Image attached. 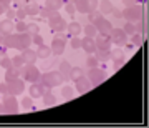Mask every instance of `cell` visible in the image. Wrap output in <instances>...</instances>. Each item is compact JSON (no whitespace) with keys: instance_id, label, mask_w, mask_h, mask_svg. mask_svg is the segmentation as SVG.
Here are the masks:
<instances>
[{"instance_id":"cell-1","label":"cell","mask_w":149,"mask_h":128,"mask_svg":"<svg viewBox=\"0 0 149 128\" xmlns=\"http://www.w3.org/2000/svg\"><path fill=\"white\" fill-rule=\"evenodd\" d=\"M63 77L58 70L56 72H47V73L40 75V83L45 85L47 88H55V87H60L63 83Z\"/></svg>"},{"instance_id":"cell-2","label":"cell","mask_w":149,"mask_h":128,"mask_svg":"<svg viewBox=\"0 0 149 128\" xmlns=\"http://www.w3.org/2000/svg\"><path fill=\"white\" fill-rule=\"evenodd\" d=\"M47 20H48V27L52 28L53 32H56V33H58V32H65V30H66V27H68L66 20H65L63 17L58 13V10L52 12Z\"/></svg>"},{"instance_id":"cell-3","label":"cell","mask_w":149,"mask_h":128,"mask_svg":"<svg viewBox=\"0 0 149 128\" xmlns=\"http://www.w3.org/2000/svg\"><path fill=\"white\" fill-rule=\"evenodd\" d=\"M123 18H126V22H141L143 20V7L141 5H131V7H126L123 10Z\"/></svg>"},{"instance_id":"cell-4","label":"cell","mask_w":149,"mask_h":128,"mask_svg":"<svg viewBox=\"0 0 149 128\" xmlns=\"http://www.w3.org/2000/svg\"><path fill=\"white\" fill-rule=\"evenodd\" d=\"M22 77H23L25 82L35 83V82L40 80V70H38L35 65H23V67H22Z\"/></svg>"},{"instance_id":"cell-5","label":"cell","mask_w":149,"mask_h":128,"mask_svg":"<svg viewBox=\"0 0 149 128\" xmlns=\"http://www.w3.org/2000/svg\"><path fill=\"white\" fill-rule=\"evenodd\" d=\"M91 23L95 25L96 30H98V33H101V35H109V32L113 30V23L109 20H106L103 15H100L98 18H95Z\"/></svg>"},{"instance_id":"cell-6","label":"cell","mask_w":149,"mask_h":128,"mask_svg":"<svg viewBox=\"0 0 149 128\" xmlns=\"http://www.w3.org/2000/svg\"><path fill=\"white\" fill-rule=\"evenodd\" d=\"M109 38H111V43H116L118 47H124L128 43V35L124 33L123 28H113L109 32Z\"/></svg>"},{"instance_id":"cell-7","label":"cell","mask_w":149,"mask_h":128,"mask_svg":"<svg viewBox=\"0 0 149 128\" xmlns=\"http://www.w3.org/2000/svg\"><path fill=\"white\" fill-rule=\"evenodd\" d=\"M88 80L91 82V85L96 87V85H100L101 82H104V78H106V73L103 72L101 68H90L88 70Z\"/></svg>"},{"instance_id":"cell-8","label":"cell","mask_w":149,"mask_h":128,"mask_svg":"<svg viewBox=\"0 0 149 128\" xmlns=\"http://www.w3.org/2000/svg\"><path fill=\"white\" fill-rule=\"evenodd\" d=\"M3 107H5V113H8V115H15V113H18V101H17L15 95H5L3 96Z\"/></svg>"},{"instance_id":"cell-9","label":"cell","mask_w":149,"mask_h":128,"mask_svg":"<svg viewBox=\"0 0 149 128\" xmlns=\"http://www.w3.org/2000/svg\"><path fill=\"white\" fill-rule=\"evenodd\" d=\"M7 83H8V93L10 95H22L25 91V82L22 80L20 77L12 82H7Z\"/></svg>"},{"instance_id":"cell-10","label":"cell","mask_w":149,"mask_h":128,"mask_svg":"<svg viewBox=\"0 0 149 128\" xmlns=\"http://www.w3.org/2000/svg\"><path fill=\"white\" fill-rule=\"evenodd\" d=\"M91 87H93L91 82L88 80V77H85V75H81L80 78L74 80V88H76L78 93H86V91H90Z\"/></svg>"},{"instance_id":"cell-11","label":"cell","mask_w":149,"mask_h":128,"mask_svg":"<svg viewBox=\"0 0 149 128\" xmlns=\"http://www.w3.org/2000/svg\"><path fill=\"white\" fill-rule=\"evenodd\" d=\"M17 37H18V42H17V50L23 52L25 48H30V45H32V35H30V33L22 32V33H17Z\"/></svg>"},{"instance_id":"cell-12","label":"cell","mask_w":149,"mask_h":128,"mask_svg":"<svg viewBox=\"0 0 149 128\" xmlns=\"http://www.w3.org/2000/svg\"><path fill=\"white\" fill-rule=\"evenodd\" d=\"M95 43H96V50H111V38H109V35L98 33L95 37Z\"/></svg>"},{"instance_id":"cell-13","label":"cell","mask_w":149,"mask_h":128,"mask_svg":"<svg viewBox=\"0 0 149 128\" xmlns=\"http://www.w3.org/2000/svg\"><path fill=\"white\" fill-rule=\"evenodd\" d=\"M65 47H66V43H65L63 38L55 37V38H53V42H52V45H50V48H52V53H53V57H60V55H63Z\"/></svg>"},{"instance_id":"cell-14","label":"cell","mask_w":149,"mask_h":128,"mask_svg":"<svg viewBox=\"0 0 149 128\" xmlns=\"http://www.w3.org/2000/svg\"><path fill=\"white\" fill-rule=\"evenodd\" d=\"M47 91V87L42 85L40 82H35V83H32L30 85V88H28V93H30V96L32 98H40V96H43V93Z\"/></svg>"},{"instance_id":"cell-15","label":"cell","mask_w":149,"mask_h":128,"mask_svg":"<svg viewBox=\"0 0 149 128\" xmlns=\"http://www.w3.org/2000/svg\"><path fill=\"white\" fill-rule=\"evenodd\" d=\"M81 48H83V50H85L88 55L95 53V52H96L95 38H93V37H85V38H81Z\"/></svg>"},{"instance_id":"cell-16","label":"cell","mask_w":149,"mask_h":128,"mask_svg":"<svg viewBox=\"0 0 149 128\" xmlns=\"http://www.w3.org/2000/svg\"><path fill=\"white\" fill-rule=\"evenodd\" d=\"M17 42H18V37L13 32L8 33V35H2V40H0V43L5 45L7 48H17Z\"/></svg>"},{"instance_id":"cell-17","label":"cell","mask_w":149,"mask_h":128,"mask_svg":"<svg viewBox=\"0 0 149 128\" xmlns=\"http://www.w3.org/2000/svg\"><path fill=\"white\" fill-rule=\"evenodd\" d=\"M22 57H23L25 65H35V62L38 60L37 52H35V50H32V48H25V50L22 52Z\"/></svg>"},{"instance_id":"cell-18","label":"cell","mask_w":149,"mask_h":128,"mask_svg":"<svg viewBox=\"0 0 149 128\" xmlns=\"http://www.w3.org/2000/svg\"><path fill=\"white\" fill-rule=\"evenodd\" d=\"M66 32H68L71 37H80V33L83 32V27H81L80 22H70L68 27H66Z\"/></svg>"},{"instance_id":"cell-19","label":"cell","mask_w":149,"mask_h":128,"mask_svg":"<svg viewBox=\"0 0 149 128\" xmlns=\"http://www.w3.org/2000/svg\"><path fill=\"white\" fill-rule=\"evenodd\" d=\"M13 32V22L10 18H5V20H0V33L2 35H8V33Z\"/></svg>"},{"instance_id":"cell-20","label":"cell","mask_w":149,"mask_h":128,"mask_svg":"<svg viewBox=\"0 0 149 128\" xmlns=\"http://www.w3.org/2000/svg\"><path fill=\"white\" fill-rule=\"evenodd\" d=\"M98 8H100V12H101L103 15H109V13L114 10V5H113L109 0H101V2L98 4Z\"/></svg>"},{"instance_id":"cell-21","label":"cell","mask_w":149,"mask_h":128,"mask_svg":"<svg viewBox=\"0 0 149 128\" xmlns=\"http://www.w3.org/2000/svg\"><path fill=\"white\" fill-rule=\"evenodd\" d=\"M71 67L73 65L70 63L68 60H63L61 63H60V73H61V77H63V80H68L70 78V72H71Z\"/></svg>"},{"instance_id":"cell-22","label":"cell","mask_w":149,"mask_h":128,"mask_svg":"<svg viewBox=\"0 0 149 128\" xmlns=\"http://www.w3.org/2000/svg\"><path fill=\"white\" fill-rule=\"evenodd\" d=\"M22 75V68H17V67H10V68L5 72V82H12L18 78Z\"/></svg>"},{"instance_id":"cell-23","label":"cell","mask_w":149,"mask_h":128,"mask_svg":"<svg viewBox=\"0 0 149 128\" xmlns=\"http://www.w3.org/2000/svg\"><path fill=\"white\" fill-rule=\"evenodd\" d=\"M43 103L47 105V107H53L55 103H56V96L52 93V88H47V91L43 93Z\"/></svg>"},{"instance_id":"cell-24","label":"cell","mask_w":149,"mask_h":128,"mask_svg":"<svg viewBox=\"0 0 149 128\" xmlns=\"http://www.w3.org/2000/svg\"><path fill=\"white\" fill-rule=\"evenodd\" d=\"M74 8L80 13H88L90 12V0H76L74 2Z\"/></svg>"},{"instance_id":"cell-25","label":"cell","mask_w":149,"mask_h":128,"mask_svg":"<svg viewBox=\"0 0 149 128\" xmlns=\"http://www.w3.org/2000/svg\"><path fill=\"white\" fill-rule=\"evenodd\" d=\"M65 5V0H45V7L48 10H60Z\"/></svg>"},{"instance_id":"cell-26","label":"cell","mask_w":149,"mask_h":128,"mask_svg":"<svg viewBox=\"0 0 149 128\" xmlns=\"http://www.w3.org/2000/svg\"><path fill=\"white\" fill-rule=\"evenodd\" d=\"M35 52H37L38 58H48V57L52 55V48L47 47V45L43 43V45H38V48L35 50Z\"/></svg>"},{"instance_id":"cell-27","label":"cell","mask_w":149,"mask_h":128,"mask_svg":"<svg viewBox=\"0 0 149 128\" xmlns=\"http://www.w3.org/2000/svg\"><path fill=\"white\" fill-rule=\"evenodd\" d=\"M95 57L98 58V62H108L111 60V50H96Z\"/></svg>"},{"instance_id":"cell-28","label":"cell","mask_w":149,"mask_h":128,"mask_svg":"<svg viewBox=\"0 0 149 128\" xmlns=\"http://www.w3.org/2000/svg\"><path fill=\"white\" fill-rule=\"evenodd\" d=\"M40 8H42V7L38 5V4H28V5L25 7L27 15H30V17H38L40 15Z\"/></svg>"},{"instance_id":"cell-29","label":"cell","mask_w":149,"mask_h":128,"mask_svg":"<svg viewBox=\"0 0 149 128\" xmlns=\"http://www.w3.org/2000/svg\"><path fill=\"white\" fill-rule=\"evenodd\" d=\"M83 33H85V37H93L95 38L96 35H98V30H96V27L93 25V23H88L86 27H83Z\"/></svg>"},{"instance_id":"cell-30","label":"cell","mask_w":149,"mask_h":128,"mask_svg":"<svg viewBox=\"0 0 149 128\" xmlns=\"http://www.w3.org/2000/svg\"><path fill=\"white\" fill-rule=\"evenodd\" d=\"M61 96H63L65 100H70V98H73L74 96V88L73 87H63V88H61Z\"/></svg>"},{"instance_id":"cell-31","label":"cell","mask_w":149,"mask_h":128,"mask_svg":"<svg viewBox=\"0 0 149 128\" xmlns=\"http://www.w3.org/2000/svg\"><path fill=\"white\" fill-rule=\"evenodd\" d=\"M81 75H85V70L80 68V67H71V72H70V78L71 80H76V78H80Z\"/></svg>"},{"instance_id":"cell-32","label":"cell","mask_w":149,"mask_h":128,"mask_svg":"<svg viewBox=\"0 0 149 128\" xmlns=\"http://www.w3.org/2000/svg\"><path fill=\"white\" fill-rule=\"evenodd\" d=\"M98 65H100V62H98V58L95 57V53H91L88 58H86V67L88 68H98Z\"/></svg>"},{"instance_id":"cell-33","label":"cell","mask_w":149,"mask_h":128,"mask_svg":"<svg viewBox=\"0 0 149 128\" xmlns=\"http://www.w3.org/2000/svg\"><path fill=\"white\" fill-rule=\"evenodd\" d=\"M124 63H126V57L124 55L119 57V58H114L113 60V70H119L121 67H124Z\"/></svg>"},{"instance_id":"cell-34","label":"cell","mask_w":149,"mask_h":128,"mask_svg":"<svg viewBox=\"0 0 149 128\" xmlns=\"http://www.w3.org/2000/svg\"><path fill=\"white\" fill-rule=\"evenodd\" d=\"M123 30H124L126 35H133V33H136V25L133 22H126V25L123 27Z\"/></svg>"},{"instance_id":"cell-35","label":"cell","mask_w":149,"mask_h":128,"mask_svg":"<svg viewBox=\"0 0 149 128\" xmlns=\"http://www.w3.org/2000/svg\"><path fill=\"white\" fill-rule=\"evenodd\" d=\"M22 107L25 108V110H33V98L32 96H25L23 100H22Z\"/></svg>"},{"instance_id":"cell-36","label":"cell","mask_w":149,"mask_h":128,"mask_svg":"<svg viewBox=\"0 0 149 128\" xmlns=\"http://www.w3.org/2000/svg\"><path fill=\"white\" fill-rule=\"evenodd\" d=\"M27 33H30V35H37V33H40V27H38V23H27Z\"/></svg>"},{"instance_id":"cell-37","label":"cell","mask_w":149,"mask_h":128,"mask_svg":"<svg viewBox=\"0 0 149 128\" xmlns=\"http://www.w3.org/2000/svg\"><path fill=\"white\" fill-rule=\"evenodd\" d=\"M131 45H134V47H141L143 45V35H139V33H133L131 35Z\"/></svg>"},{"instance_id":"cell-38","label":"cell","mask_w":149,"mask_h":128,"mask_svg":"<svg viewBox=\"0 0 149 128\" xmlns=\"http://www.w3.org/2000/svg\"><path fill=\"white\" fill-rule=\"evenodd\" d=\"M12 65H13V67H17V68H22V67L25 65V62H23V57H22V55H17V57H13V58H12Z\"/></svg>"},{"instance_id":"cell-39","label":"cell","mask_w":149,"mask_h":128,"mask_svg":"<svg viewBox=\"0 0 149 128\" xmlns=\"http://www.w3.org/2000/svg\"><path fill=\"white\" fill-rule=\"evenodd\" d=\"M70 45H71V48H74V50L81 48V38H80V37H71V40H70Z\"/></svg>"},{"instance_id":"cell-40","label":"cell","mask_w":149,"mask_h":128,"mask_svg":"<svg viewBox=\"0 0 149 128\" xmlns=\"http://www.w3.org/2000/svg\"><path fill=\"white\" fill-rule=\"evenodd\" d=\"M0 67H2V68H5V70H8L10 67H13V65H12V58L3 57V58L0 60Z\"/></svg>"},{"instance_id":"cell-41","label":"cell","mask_w":149,"mask_h":128,"mask_svg":"<svg viewBox=\"0 0 149 128\" xmlns=\"http://www.w3.org/2000/svg\"><path fill=\"white\" fill-rule=\"evenodd\" d=\"M65 10H66V13H68V15H74V13H76V8H74V4H73V2H66Z\"/></svg>"},{"instance_id":"cell-42","label":"cell","mask_w":149,"mask_h":128,"mask_svg":"<svg viewBox=\"0 0 149 128\" xmlns=\"http://www.w3.org/2000/svg\"><path fill=\"white\" fill-rule=\"evenodd\" d=\"M15 28H17V33L27 32V23H25L23 20H18L17 22V25H15Z\"/></svg>"},{"instance_id":"cell-43","label":"cell","mask_w":149,"mask_h":128,"mask_svg":"<svg viewBox=\"0 0 149 128\" xmlns=\"http://www.w3.org/2000/svg\"><path fill=\"white\" fill-rule=\"evenodd\" d=\"M15 17H17V20H25L27 18V10L25 8H18L15 12Z\"/></svg>"},{"instance_id":"cell-44","label":"cell","mask_w":149,"mask_h":128,"mask_svg":"<svg viewBox=\"0 0 149 128\" xmlns=\"http://www.w3.org/2000/svg\"><path fill=\"white\" fill-rule=\"evenodd\" d=\"M32 43H35V45H43V37L40 35V33H37V35H33L32 37Z\"/></svg>"},{"instance_id":"cell-45","label":"cell","mask_w":149,"mask_h":128,"mask_svg":"<svg viewBox=\"0 0 149 128\" xmlns=\"http://www.w3.org/2000/svg\"><path fill=\"white\" fill-rule=\"evenodd\" d=\"M123 50L121 48H116V50H111V60H114V58H119V57H123Z\"/></svg>"},{"instance_id":"cell-46","label":"cell","mask_w":149,"mask_h":128,"mask_svg":"<svg viewBox=\"0 0 149 128\" xmlns=\"http://www.w3.org/2000/svg\"><path fill=\"white\" fill-rule=\"evenodd\" d=\"M50 13H52V10H48L47 7L40 8V17H42V18H48V17H50Z\"/></svg>"},{"instance_id":"cell-47","label":"cell","mask_w":149,"mask_h":128,"mask_svg":"<svg viewBox=\"0 0 149 128\" xmlns=\"http://www.w3.org/2000/svg\"><path fill=\"white\" fill-rule=\"evenodd\" d=\"M0 93L2 95H8V83H0Z\"/></svg>"},{"instance_id":"cell-48","label":"cell","mask_w":149,"mask_h":128,"mask_svg":"<svg viewBox=\"0 0 149 128\" xmlns=\"http://www.w3.org/2000/svg\"><path fill=\"white\" fill-rule=\"evenodd\" d=\"M98 4H100V0H90V12L96 10L98 8Z\"/></svg>"},{"instance_id":"cell-49","label":"cell","mask_w":149,"mask_h":128,"mask_svg":"<svg viewBox=\"0 0 149 128\" xmlns=\"http://www.w3.org/2000/svg\"><path fill=\"white\" fill-rule=\"evenodd\" d=\"M5 15H7V18H10V20H12V18L15 17V12H13V10L10 8V7H8V8L5 10Z\"/></svg>"},{"instance_id":"cell-50","label":"cell","mask_w":149,"mask_h":128,"mask_svg":"<svg viewBox=\"0 0 149 128\" xmlns=\"http://www.w3.org/2000/svg\"><path fill=\"white\" fill-rule=\"evenodd\" d=\"M111 13L114 15V18H123V10H116V8H114Z\"/></svg>"},{"instance_id":"cell-51","label":"cell","mask_w":149,"mask_h":128,"mask_svg":"<svg viewBox=\"0 0 149 128\" xmlns=\"http://www.w3.org/2000/svg\"><path fill=\"white\" fill-rule=\"evenodd\" d=\"M12 2H13V0H0V5H3V7H7V8H8Z\"/></svg>"},{"instance_id":"cell-52","label":"cell","mask_w":149,"mask_h":128,"mask_svg":"<svg viewBox=\"0 0 149 128\" xmlns=\"http://www.w3.org/2000/svg\"><path fill=\"white\" fill-rule=\"evenodd\" d=\"M123 2H124V5H126V7H131V5H134V2H136V0H123Z\"/></svg>"},{"instance_id":"cell-53","label":"cell","mask_w":149,"mask_h":128,"mask_svg":"<svg viewBox=\"0 0 149 128\" xmlns=\"http://www.w3.org/2000/svg\"><path fill=\"white\" fill-rule=\"evenodd\" d=\"M0 45H2V43H0ZM5 50H7V47H5V45H2V47H0V53L5 55Z\"/></svg>"},{"instance_id":"cell-54","label":"cell","mask_w":149,"mask_h":128,"mask_svg":"<svg viewBox=\"0 0 149 128\" xmlns=\"http://www.w3.org/2000/svg\"><path fill=\"white\" fill-rule=\"evenodd\" d=\"M2 113H5V107H3V103H0V115Z\"/></svg>"},{"instance_id":"cell-55","label":"cell","mask_w":149,"mask_h":128,"mask_svg":"<svg viewBox=\"0 0 149 128\" xmlns=\"http://www.w3.org/2000/svg\"><path fill=\"white\" fill-rule=\"evenodd\" d=\"M0 40H2V33H0Z\"/></svg>"},{"instance_id":"cell-56","label":"cell","mask_w":149,"mask_h":128,"mask_svg":"<svg viewBox=\"0 0 149 128\" xmlns=\"http://www.w3.org/2000/svg\"><path fill=\"white\" fill-rule=\"evenodd\" d=\"M71 2H73V4H74V2H76V0H71Z\"/></svg>"}]
</instances>
